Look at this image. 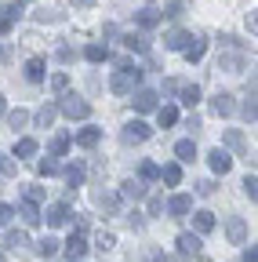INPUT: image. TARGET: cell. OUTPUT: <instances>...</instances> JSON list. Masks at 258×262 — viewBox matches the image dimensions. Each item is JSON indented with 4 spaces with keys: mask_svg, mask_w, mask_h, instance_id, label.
I'll use <instances>...</instances> for the list:
<instances>
[{
    "mask_svg": "<svg viewBox=\"0 0 258 262\" xmlns=\"http://www.w3.org/2000/svg\"><path fill=\"white\" fill-rule=\"evenodd\" d=\"M33 153H37V139H18V142H15V157H18V160L33 157Z\"/></svg>",
    "mask_w": 258,
    "mask_h": 262,
    "instance_id": "cell-32",
    "label": "cell"
},
{
    "mask_svg": "<svg viewBox=\"0 0 258 262\" xmlns=\"http://www.w3.org/2000/svg\"><path fill=\"white\" fill-rule=\"evenodd\" d=\"M4 110H8V106H4V98H0V117H4Z\"/></svg>",
    "mask_w": 258,
    "mask_h": 262,
    "instance_id": "cell-55",
    "label": "cell"
},
{
    "mask_svg": "<svg viewBox=\"0 0 258 262\" xmlns=\"http://www.w3.org/2000/svg\"><path fill=\"white\" fill-rule=\"evenodd\" d=\"M193 229H197V237L211 233V229H215V215L211 211H193Z\"/></svg>",
    "mask_w": 258,
    "mask_h": 262,
    "instance_id": "cell-13",
    "label": "cell"
},
{
    "mask_svg": "<svg viewBox=\"0 0 258 262\" xmlns=\"http://www.w3.org/2000/svg\"><path fill=\"white\" fill-rule=\"evenodd\" d=\"M84 58H87V62H106V58H109V48H106V44H87V48H84Z\"/></svg>",
    "mask_w": 258,
    "mask_h": 262,
    "instance_id": "cell-28",
    "label": "cell"
},
{
    "mask_svg": "<svg viewBox=\"0 0 258 262\" xmlns=\"http://www.w3.org/2000/svg\"><path fill=\"white\" fill-rule=\"evenodd\" d=\"M182 88H185V84H182V80H175V77H171V80H164V91H168V95H178Z\"/></svg>",
    "mask_w": 258,
    "mask_h": 262,
    "instance_id": "cell-48",
    "label": "cell"
},
{
    "mask_svg": "<svg viewBox=\"0 0 258 262\" xmlns=\"http://www.w3.org/2000/svg\"><path fill=\"white\" fill-rule=\"evenodd\" d=\"M135 18H138V26H142V29H153V26L160 22V11H156V8H142Z\"/></svg>",
    "mask_w": 258,
    "mask_h": 262,
    "instance_id": "cell-30",
    "label": "cell"
},
{
    "mask_svg": "<svg viewBox=\"0 0 258 262\" xmlns=\"http://www.w3.org/2000/svg\"><path fill=\"white\" fill-rule=\"evenodd\" d=\"M211 171H218V175H225V171H229L233 168V157L229 153H225V149H211Z\"/></svg>",
    "mask_w": 258,
    "mask_h": 262,
    "instance_id": "cell-12",
    "label": "cell"
},
{
    "mask_svg": "<svg viewBox=\"0 0 258 262\" xmlns=\"http://www.w3.org/2000/svg\"><path fill=\"white\" fill-rule=\"evenodd\" d=\"M0 175H15V160L0 153Z\"/></svg>",
    "mask_w": 258,
    "mask_h": 262,
    "instance_id": "cell-47",
    "label": "cell"
},
{
    "mask_svg": "<svg viewBox=\"0 0 258 262\" xmlns=\"http://www.w3.org/2000/svg\"><path fill=\"white\" fill-rule=\"evenodd\" d=\"M99 139H102V131H99V127H84L80 135H77V146L91 149V146H99Z\"/></svg>",
    "mask_w": 258,
    "mask_h": 262,
    "instance_id": "cell-21",
    "label": "cell"
},
{
    "mask_svg": "<svg viewBox=\"0 0 258 262\" xmlns=\"http://www.w3.org/2000/svg\"><path fill=\"white\" fill-rule=\"evenodd\" d=\"M185 127H189V131H193V135H197V131H200V117H197V113H193V117H189V120H185Z\"/></svg>",
    "mask_w": 258,
    "mask_h": 262,
    "instance_id": "cell-52",
    "label": "cell"
},
{
    "mask_svg": "<svg viewBox=\"0 0 258 262\" xmlns=\"http://www.w3.org/2000/svg\"><path fill=\"white\" fill-rule=\"evenodd\" d=\"M197 193H200V196H211V193H215V182H207V179L197 182Z\"/></svg>",
    "mask_w": 258,
    "mask_h": 262,
    "instance_id": "cell-49",
    "label": "cell"
},
{
    "mask_svg": "<svg viewBox=\"0 0 258 262\" xmlns=\"http://www.w3.org/2000/svg\"><path fill=\"white\" fill-rule=\"evenodd\" d=\"M22 4H29V0H22Z\"/></svg>",
    "mask_w": 258,
    "mask_h": 262,
    "instance_id": "cell-57",
    "label": "cell"
},
{
    "mask_svg": "<svg viewBox=\"0 0 258 262\" xmlns=\"http://www.w3.org/2000/svg\"><path fill=\"white\" fill-rule=\"evenodd\" d=\"M175 157H178L182 164H193V160H197V142H193V139H182V142L175 146Z\"/></svg>",
    "mask_w": 258,
    "mask_h": 262,
    "instance_id": "cell-14",
    "label": "cell"
},
{
    "mask_svg": "<svg viewBox=\"0 0 258 262\" xmlns=\"http://www.w3.org/2000/svg\"><path fill=\"white\" fill-rule=\"evenodd\" d=\"M178 251L182 255H200V237L197 233H182L178 237Z\"/></svg>",
    "mask_w": 258,
    "mask_h": 262,
    "instance_id": "cell-16",
    "label": "cell"
},
{
    "mask_svg": "<svg viewBox=\"0 0 258 262\" xmlns=\"http://www.w3.org/2000/svg\"><path fill=\"white\" fill-rule=\"evenodd\" d=\"M189 211H193V196L189 193H175L171 201H168V215L171 219H185Z\"/></svg>",
    "mask_w": 258,
    "mask_h": 262,
    "instance_id": "cell-5",
    "label": "cell"
},
{
    "mask_svg": "<svg viewBox=\"0 0 258 262\" xmlns=\"http://www.w3.org/2000/svg\"><path fill=\"white\" fill-rule=\"evenodd\" d=\"M55 117H58V106H51V102L37 110V124H40V127H51V124H55Z\"/></svg>",
    "mask_w": 258,
    "mask_h": 262,
    "instance_id": "cell-31",
    "label": "cell"
},
{
    "mask_svg": "<svg viewBox=\"0 0 258 262\" xmlns=\"http://www.w3.org/2000/svg\"><path fill=\"white\" fill-rule=\"evenodd\" d=\"M87 248H91V244H87V237H84V233H73V237L66 241V248H62V251H66V258H69V262H80Z\"/></svg>",
    "mask_w": 258,
    "mask_h": 262,
    "instance_id": "cell-6",
    "label": "cell"
},
{
    "mask_svg": "<svg viewBox=\"0 0 258 262\" xmlns=\"http://www.w3.org/2000/svg\"><path fill=\"white\" fill-rule=\"evenodd\" d=\"M225 146H229V149H237V153H247V142H244V131L229 127V131H225Z\"/></svg>",
    "mask_w": 258,
    "mask_h": 262,
    "instance_id": "cell-24",
    "label": "cell"
},
{
    "mask_svg": "<svg viewBox=\"0 0 258 262\" xmlns=\"http://www.w3.org/2000/svg\"><path fill=\"white\" fill-rule=\"evenodd\" d=\"M120 196H127V201H142V196H146V186H142V182H135V179H127V182H124V189H120Z\"/></svg>",
    "mask_w": 258,
    "mask_h": 262,
    "instance_id": "cell-22",
    "label": "cell"
},
{
    "mask_svg": "<svg viewBox=\"0 0 258 262\" xmlns=\"http://www.w3.org/2000/svg\"><path fill=\"white\" fill-rule=\"evenodd\" d=\"M18 215H22V222H26V226H37V222H40L37 204H29V201H22V204H18Z\"/></svg>",
    "mask_w": 258,
    "mask_h": 262,
    "instance_id": "cell-27",
    "label": "cell"
},
{
    "mask_svg": "<svg viewBox=\"0 0 258 262\" xmlns=\"http://www.w3.org/2000/svg\"><path fill=\"white\" fill-rule=\"evenodd\" d=\"M211 110H215L218 117H229V113L237 110V102H233V95H229V91H218V95L211 98Z\"/></svg>",
    "mask_w": 258,
    "mask_h": 262,
    "instance_id": "cell-10",
    "label": "cell"
},
{
    "mask_svg": "<svg viewBox=\"0 0 258 262\" xmlns=\"http://www.w3.org/2000/svg\"><path fill=\"white\" fill-rule=\"evenodd\" d=\"M0 262H8V258H4V255H0Z\"/></svg>",
    "mask_w": 258,
    "mask_h": 262,
    "instance_id": "cell-56",
    "label": "cell"
},
{
    "mask_svg": "<svg viewBox=\"0 0 258 262\" xmlns=\"http://www.w3.org/2000/svg\"><path fill=\"white\" fill-rule=\"evenodd\" d=\"M153 135V127L146 124V120H131L124 131H120V139H124V146H135V142H146Z\"/></svg>",
    "mask_w": 258,
    "mask_h": 262,
    "instance_id": "cell-2",
    "label": "cell"
},
{
    "mask_svg": "<svg viewBox=\"0 0 258 262\" xmlns=\"http://www.w3.org/2000/svg\"><path fill=\"white\" fill-rule=\"evenodd\" d=\"M178 95H182V102H185L189 110H193V106H197V102H200V88H197V84H185V88H182Z\"/></svg>",
    "mask_w": 258,
    "mask_h": 262,
    "instance_id": "cell-35",
    "label": "cell"
},
{
    "mask_svg": "<svg viewBox=\"0 0 258 262\" xmlns=\"http://www.w3.org/2000/svg\"><path fill=\"white\" fill-rule=\"evenodd\" d=\"M218 70H225V73H240V70H244V55H218Z\"/></svg>",
    "mask_w": 258,
    "mask_h": 262,
    "instance_id": "cell-17",
    "label": "cell"
},
{
    "mask_svg": "<svg viewBox=\"0 0 258 262\" xmlns=\"http://www.w3.org/2000/svg\"><path fill=\"white\" fill-rule=\"evenodd\" d=\"M240 262H258V251H254V248H244V258H240Z\"/></svg>",
    "mask_w": 258,
    "mask_h": 262,
    "instance_id": "cell-53",
    "label": "cell"
},
{
    "mask_svg": "<svg viewBox=\"0 0 258 262\" xmlns=\"http://www.w3.org/2000/svg\"><path fill=\"white\" fill-rule=\"evenodd\" d=\"M62 113H66L69 120H84L87 113H91V106L84 102V98H77V95H69V98H62V106H58Z\"/></svg>",
    "mask_w": 258,
    "mask_h": 262,
    "instance_id": "cell-3",
    "label": "cell"
},
{
    "mask_svg": "<svg viewBox=\"0 0 258 262\" xmlns=\"http://www.w3.org/2000/svg\"><path fill=\"white\" fill-rule=\"evenodd\" d=\"M113 244H116V237H113V233H106V229H102L99 237H95V248H99V251H109Z\"/></svg>",
    "mask_w": 258,
    "mask_h": 262,
    "instance_id": "cell-40",
    "label": "cell"
},
{
    "mask_svg": "<svg viewBox=\"0 0 258 262\" xmlns=\"http://www.w3.org/2000/svg\"><path fill=\"white\" fill-rule=\"evenodd\" d=\"M244 193L251 196V201H258V179H254V171H251V175L244 179Z\"/></svg>",
    "mask_w": 258,
    "mask_h": 262,
    "instance_id": "cell-43",
    "label": "cell"
},
{
    "mask_svg": "<svg viewBox=\"0 0 258 262\" xmlns=\"http://www.w3.org/2000/svg\"><path fill=\"white\" fill-rule=\"evenodd\" d=\"M44 215H48V226H66V222L73 219V211H69V204H66V201L51 204V208H48Z\"/></svg>",
    "mask_w": 258,
    "mask_h": 262,
    "instance_id": "cell-7",
    "label": "cell"
},
{
    "mask_svg": "<svg viewBox=\"0 0 258 262\" xmlns=\"http://www.w3.org/2000/svg\"><path fill=\"white\" fill-rule=\"evenodd\" d=\"M124 44L131 48V51H149V37H146V33H127Z\"/></svg>",
    "mask_w": 258,
    "mask_h": 262,
    "instance_id": "cell-29",
    "label": "cell"
},
{
    "mask_svg": "<svg viewBox=\"0 0 258 262\" xmlns=\"http://www.w3.org/2000/svg\"><path fill=\"white\" fill-rule=\"evenodd\" d=\"M95 204H99L106 215H120V193H113V189H95Z\"/></svg>",
    "mask_w": 258,
    "mask_h": 262,
    "instance_id": "cell-4",
    "label": "cell"
},
{
    "mask_svg": "<svg viewBox=\"0 0 258 262\" xmlns=\"http://www.w3.org/2000/svg\"><path fill=\"white\" fill-rule=\"evenodd\" d=\"M11 215H15V208H8V204H0V226H8V222H11Z\"/></svg>",
    "mask_w": 258,
    "mask_h": 262,
    "instance_id": "cell-50",
    "label": "cell"
},
{
    "mask_svg": "<svg viewBox=\"0 0 258 262\" xmlns=\"http://www.w3.org/2000/svg\"><path fill=\"white\" fill-rule=\"evenodd\" d=\"M66 18V11H58V8H44V11H37V22H62Z\"/></svg>",
    "mask_w": 258,
    "mask_h": 262,
    "instance_id": "cell-38",
    "label": "cell"
},
{
    "mask_svg": "<svg viewBox=\"0 0 258 262\" xmlns=\"http://www.w3.org/2000/svg\"><path fill=\"white\" fill-rule=\"evenodd\" d=\"M164 15H168V18H182V15H185V4H182V0H171V4L160 11V18H164Z\"/></svg>",
    "mask_w": 258,
    "mask_h": 262,
    "instance_id": "cell-39",
    "label": "cell"
},
{
    "mask_svg": "<svg viewBox=\"0 0 258 262\" xmlns=\"http://www.w3.org/2000/svg\"><path fill=\"white\" fill-rule=\"evenodd\" d=\"M18 15H22V8H18V4L4 8V15H0V33H11V29H15V22H18Z\"/></svg>",
    "mask_w": 258,
    "mask_h": 262,
    "instance_id": "cell-19",
    "label": "cell"
},
{
    "mask_svg": "<svg viewBox=\"0 0 258 262\" xmlns=\"http://www.w3.org/2000/svg\"><path fill=\"white\" fill-rule=\"evenodd\" d=\"M156 98H160L156 91H149V88H138V91H135V110H138V113H153V110L160 106Z\"/></svg>",
    "mask_w": 258,
    "mask_h": 262,
    "instance_id": "cell-8",
    "label": "cell"
},
{
    "mask_svg": "<svg viewBox=\"0 0 258 262\" xmlns=\"http://www.w3.org/2000/svg\"><path fill=\"white\" fill-rule=\"evenodd\" d=\"M138 80H142V70H138V66H131V62H124L120 70L109 77V91H116V95H131V91L138 88Z\"/></svg>",
    "mask_w": 258,
    "mask_h": 262,
    "instance_id": "cell-1",
    "label": "cell"
},
{
    "mask_svg": "<svg viewBox=\"0 0 258 262\" xmlns=\"http://www.w3.org/2000/svg\"><path fill=\"white\" fill-rule=\"evenodd\" d=\"M138 175H142V182H153V179H160V168H156L153 160H142L138 164Z\"/></svg>",
    "mask_w": 258,
    "mask_h": 262,
    "instance_id": "cell-36",
    "label": "cell"
},
{
    "mask_svg": "<svg viewBox=\"0 0 258 262\" xmlns=\"http://www.w3.org/2000/svg\"><path fill=\"white\" fill-rule=\"evenodd\" d=\"M58 244H62V241H55V237H44V241H40V255H48V258H51V255H58Z\"/></svg>",
    "mask_w": 258,
    "mask_h": 262,
    "instance_id": "cell-41",
    "label": "cell"
},
{
    "mask_svg": "<svg viewBox=\"0 0 258 262\" xmlns=\"http://www.w3.org/2000/svg\"><path fill=\"white\" fill-rule=\"evenodd\" d=\"M66 149H69V135L66 131H58V135L51 139V146H48V157L55 160V157H66Z\"/></svg>",
    "mask_w": 258,
    "mask_h": 262,
    "instance_id": "cell-15",
    "label": "cell"
},
{
    "mask_svg": "<svg viewBox=\"0 0 258 262\" xmlns=\"http://www.w3.org/2000/svg\"><path fill=\"white\" fill-rule=\"evenodd\" d=\"M225 233H229L233 244H244V241H247V222H244L240 215H229V222H225Z\"/></svg>",
    "mask_w": 258,
    "mask_h": 262,
    "instance_id": "cell-9",
    "label": "cell"
},
{
    "mask_svg": "<svg viewBox=\"0 0 258 262\" xmlns=\"http://www.w3.org/2000/svg\"><path fill=\"white\" fill-rule=\"evenodd\" d=\"M160 179H164L168 186H178V182H182V168H178V164H164V171H160Z\"/></svg>",
    "mask_w": 258,
    "mask_h": 262,
    "instance_id": "cell-34",
    "label": "cell"
},
{
    "mask_svg": "<svg viewBox=\"0 0 258 262\" xmlns=\"http://www.w3.org/2000/svg\"><path fill=\"white\" fill-rule=\"evenodd\" d=\"M26 201H29V204L44 201V189H40V186H29V189H26Z\"/></svg>",
    "mask_w": 258,
    "mask_h": 262,
    "instance_id": "cell-46",
    "label": "cell"
},
{
    "mask_svg": "<svg viewBox=\"0 0 258 262\" xmlns=\"http://www.w3.org/2000/svg\"><path fill=\"white\" fill-rule=\"evenodd\" d=\"M160 211H164V196L153 193V196H149V215H160Z\"/></svg>",
    "mask_w": 258,
    "mask_h": 262,
    "instance_id": "cell-45",
    "label": "cell"
},
{
    "mask_svg": "<svg viewBox=\"0 0 258 262\" xmlns=\"http://www.w3.org/2000/svg\"><path fill=\"white\" fill-rule=\"evenodd\" d=\"M73 4H77V8H91V4H95V0H73Z\"/></svg>",
    "mask_w": 258,
    "mask_h": 262,
    "instance_id": "cell-54",
    "label": "cell"
},
{
    "mask_svg": "<svg viewBox=\"0 0 258 262\" xmlns=\"http://www.w3.org/2000/svg\"><path fill=\"white\" fill-rule=\"evenodd\" d=\"M254 117H258V106H254V80H251V88H247V95H244V120L254 124Z\"/></svg>",
    "mask_w": 258,
    "mask_h": 262,
    "instance_id": "cell-23",
    "label": "cell"
},
{
    "mask_svg": "<svg viewBox=\"0 0 258 262\" xmlns=\"http://www.w3.org/2000/svg\"><path fill=\"white\" fill-rule=\"evenodd\" d=\"M37 171H40L44 179H48V175H55V171H58V160H51V157H48V160H40V164H37Z\"/></svg>",
    "mask_w": 258,
    "mask_h": 262,
    "instance_id": "cell-44",
    "label": "cell"
},
{
    "mask_svg": "<svg viewBox=\"0 0 258 262\" xmlns=\"http://www.w3.org/2000/svg\"><path fill=\"white\" fill-rule=\"evenodd\" d=\"M26 80L29 84H40L44 80V58H29L26 62Z\"/></svg>",
    "mask_w": 258,
    "mask_h": 262,
    "instance_id": "cell-18",
    "label": "cell"
},
{
    "mask_svg": "<svg viewBox=\"0 0 258 262\" xmlns=\"http://www.w3.org/2000/svg\"><path fill=\"white\" fill-rule=\"evenodd\" d=\"M127 222H131V229H142L146 219H142V211H135V215H127Z\"/></svg>",
    "mask_w": 258,
    "mask_h": 262,
    "instance_id": "cell-51",
    "label": "cell"
},
{
    "mask_svg": "<svg viewBox=\"0 0 258 262\" xmlns=\"http://www.w3.org/2000/svg\"><path fill=\"white\" fill-rule=\"evenodd\" d=\"M204 51H207V40H204V37H193L189 48H185V58H189V62H200Z\"/></svg>",
    "mask_w": 258,
    "mask_h": 262,
    "instance_id": "cell-20",
    "label": "cell"
},
{
    "mask_svg": "<svg viewBox=\"0 0 258 262\" xmlns=\"http://www.w3.org/2000/svg\"><path fill=\"white\" fill-rule=\"evenodd\" d=\"M62 179H66V186H73V189H77V186L84 182V164H69V168L62 171Z\"/></svg>",
    "mask_w": 258,
    "mask_h": 262,
    "instance_id": "cell-26",
    "label": "cell"
},
{
    "mask_svg": "<svg viewBox=\"0 0 258 262\" xmlns=\"http://www.w3.org/2000/svg\"><path fill=\"white\" fill-rule=\"evenodd\" d=\"M29 241H26V233H22V229H11V233L4 237V248L8 251H18V248H26Z\"/></svg>",
    "mask_w": 258,
    "mask_h": 262,
    "instance_id": "cell-33",
    "label": "cell"
},
{
    "mask_svg": "<svg viewBox=\"0 0 258 262\" xmlns=\"http://www.w3.org/2000/svg\"><path fill=\"white\" fill-rule=\"evenodd\" d=\"M156 120H160V127H171V124H178V110L175 106H156Z\"/></svg>",
    "mask_w": 258,
    "mask_h": 262,
    "instance_id": "cell-25",
    "label": "cell"
},
{
    "mask_svg": "<svg viewBox=\"0 0 258 262\" xmlns=\"http://www.w3.org/2000/svg\"><path fill=\"white\" fill-rule=\"evenodd\" d=\"M26 124H29V113H26V110H11V113H8V127L18 131V127H26Z\"/></svg>",
    "mask_w": 258,
    "mask_h": 262,
    "instance_id": "cell-37",
    "label": "cell"
},
{
    "mask_svg": "<svg viewBox=\"0 0 258 262\" xmlns=\"http://www.w3.org/2000/svg\"><path fill=\"white\" fill-rule=\"evenodd\" d=\"M189 40H193V37H189L185 29H171L168 37H164V48H168V51H185V48H189Z\"/></svg>",
    "mask_w": 258,
    "mask_h": 262,
    "instance_id": "cell-11",
    "label": "cell"
},
{
    "mask_svg": "<svg viewBox=\"0 0 258 262\" xmlns=\"http://www.w3.org/2000/svg\"><path fill=\"white\" fill-rule=\"evenodd\" d=\"M66 88H69V77H66V73H55V77H51V91H55V95H62Z\"/></svg>",
    "mask_w": 258,
    "mask_h": 262,
    "instance_id": "cell-42",
    "label": "cell"
}]
</instances>
